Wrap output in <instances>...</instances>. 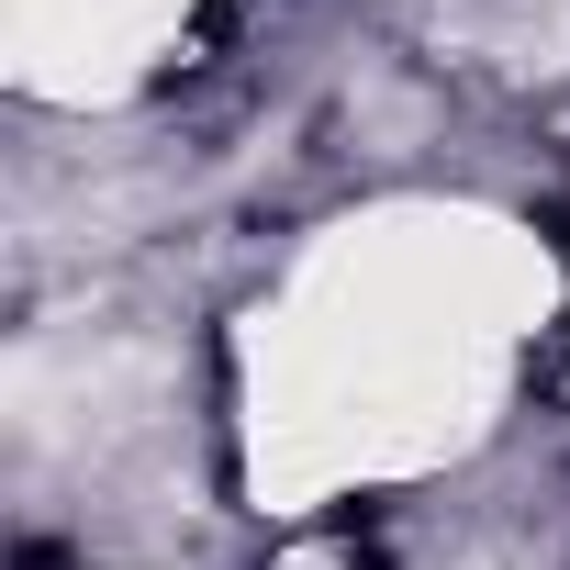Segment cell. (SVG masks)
Returning a JSON list of instances; mask_svg holds the SVG:
<instances>
[{
    "mask_svg": "<svg viewBox=\"0 0 570 570\" xmlns=\"http://www.w3.org/2000/svg\"><path fill=\"white\" fill-rule=\"evenodd\" d=\"M23 570H68V548H57V537H35V548H23Z\"/></svg>",
    "mask_w": 570,
    "mask_h": 570,
    "instance_id": "6da1fadb",
    "label": "cell"
}]
</instances>
